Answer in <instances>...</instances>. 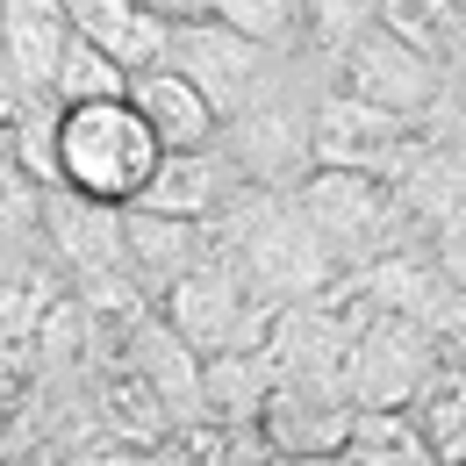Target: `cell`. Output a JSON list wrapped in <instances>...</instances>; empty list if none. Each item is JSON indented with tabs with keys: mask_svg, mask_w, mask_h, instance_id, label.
Returning a JSON list of instances; mask_svg holds the SVG:
<instances>
[{
	"mask_svg": "<svg viewBox=\"0 0 466 466\" xmlns=\"http://www.w3.org/2000/svg\"><path fill=\"white\" fill-rule=\"evenodd\" d=\"M201 251H208L201 216H166V208L122 201V258H129V273L144 280V294H151V301L173 288V280L194 266V258H201Z\"/></svg>",
	"mask_w": 466,
	"mask_h": 466,
	"instance_id": "obj_10",
	"label": "cell"
},
{
	"mask_svg": "<svg viewBox=\"0 0 466 466\" xmlns=\"http://www.w3.org/2000/svg\"><path fill=\"white\" fill-rule=\"evenodd\" d=\"M294 208L345 266H366L373 251L402 244V216H409L402 194L380 173H351V166H309L294 179Z\"/></svg>",
	"mask_w": 466,
	"mask_h": 466,
	"instance_id": "obj_2",
	"label": "cell"
},
{
	"mask_svg": "<svg viewBox=\"0 0 466 466\" xmlns=\"http://www.w3.org/2000/svg\"><path fill=\"white\" fill-rule=\"evenodd\" d=\"M460 22H466L460 0H380V29L416 44V51H431V58H452Z\"/></svg>",
	"mask_w": 466,
	"mask_h": 466,
	"instance_id": "obj_22",
	"label": "cell"
},
{
	"mask_svg": "<svg viewBox=\"0 0 466 466\" xmlns=\"http://www.w3.org/2000/svg\"><path fill=\"white\" fill-rule=\"evenodd\" d=\"M237 166L216 151V144H187V151H158L151 179L137 187L144 208H166V216H216L237 194Z\"/></svg>",
	"mask_w": 466,
	"mask_h": 466,
	"instance_id": "obj_12",
	"label": "cell"
},
{
	"mask_svg": "<svg viewBox=\"0 0 466 466\" xmlns=\"http://www.w3.org/2000/svg\"><path fill=\"white\" fill-rule=\"evenodd\" d=\"M129 108L144 116V129L158 137V151H187V144H216V108L194 94V79L173 72V65H144V72H129Z\"/></svg>",
	"mask_w": 466,
	"mask_h": 466,
	"instance_id": "obj_13",
	"label": "cell"
},
{
	"mask_svg": "<svg viewBox=\"0 0 466 466\" xmlns=\"http://www.w3.org/2000/svg\"><path fill=\"white\" fill-rule=\"evenodd\" d=\"M129 86V72H122L101 44H86L79 29L58 44V65H51V108H72V101H108V94H122Z\"/></svg>",
	"mask_w": 466,
	"mask_h": 466,
	"instance_id": "obj_20",
	"label": "cell"
},
{
	"mask_svg": "<svg viewBox=\"0 0 466 466\" xmlns=\"http://www.w3.org/2000/svg\"><path fill=\"white\" fill-rule=\"evenodd\" d=\"M36 201H44V187L0 158V244H36Z\"/></svg>",
	"mask_w": 466,
	"mask_h": 466,
	"instance_id": "obj_25",
	"label": "cell"
},
{
	"mask_svg": "<svg viewBox=\"0 0 466 466\" xmlns=\"http://www.w3.org/2000/svg\"><path fill=\"white\" fill-rule=\"evenodd\" d=\"M409 416L431 438V460H466V366L460 359H438L423 373V388L409 395Z\"/></svg>",
	"mask_w": 466,
	"mask_h": 466,
	"instance_id": "obj_19",
	"label": "cell"
},
{
	"mask_svg": "<svg viewBox=\"0 0 466 466\" xmlns=\"http://www.w3.org/2000/svg\"><path fill=\"white\" fill-rule=\"evenodd\" d=\"M86 373H94V380H86V409H94V416L116 431L122 445L151 452V445L166 438V423H173V416H166V402H158V395H151V388H144V380H137L122 359H108V366H86Z\"/></svg>",
	"mask_w": 466,
	"mask_h": 466,
	"instance_id": "obj_16",
	"label": "cell"
},
{
	"mask_svg": "<svg viewBox=\"0 0 466 466\" xmlns=\"http://www.w3.org/2000/svg\"><path fill=\"white\" fill-rule=\"evenodd\" d=\"M266 58H273L266 44L237 36L230 22H216V15L173 22V44H166V65L194 79V94L216 108V122H230L237 108L258 101V86H266Z\"/></svg>",
	"mask_w": 466,
	"mask_h": 466,
	"instance_id": "obj_6",
	"label": "cell"
},
{
	"mask_svg": "<svg viewBox=\"0 0 466 466\" xmlns=\"http://www.w3.org/2000/svg\"><path fill=\"white\" fill-rule=\"evenodd\" d=\"M36 366H44V373H86V366H94V323H86L72 280H65V288L44 301V316H36Z\"/></svg>",
	"mask_w": 466,
	"mask_h": 466,
	"instance_id": "obj_21",
	"label": "cell"
},
{
	"mask_svg": "<svg viewBox=\"0 0 466 466\" xmlns=\"http://www.w3.org/2000/svg\"><path fill=\"white\" fill-rule=\"evenodd\" d=\"M158 166V137L129 108V94L108 101H72L58 116V173L65 187L94 194V201H137V187Z\"/></svg>",
	"mask_w": 466,
	"mask_h": 466,
	"instance_id": "obj_1",
	"label": "cell"
},
{
	"mask_svg": "<svg viewBox=\"0 0 466 466\" xmlns=\"http://www.w3.org/2000/svg\"><path fill=\"white\" fill-rule=\"evenodd\" d=\"M22 388H29V373H15V366H7V359H0V416H7V409H15V395H22Z\"/></svg>",
	"mask_w": 466,
	"mask_h": 466,
	"instance_id": "obj_29",
	"label": "cell"
},
{
	"mask_svg": "<svg viewBox=\"0 0 466 466\" xmlns=\"http://www.w3.org/2000/svg\"><path fill=\"white\" fill-rule=\"evenodd\" d=\"M36 237L51 244L65 280L101 273V266H129L122 258V201H94L79 187H51V201H36Z\"/></svg>",
	"mask_w": 466,
	"mask_h": 466,
	"instance_id": "obj_9",
	"label": "cell"
},
{
	"mask_svg": "<svg viewBox=\"0 0 466 466\" xmlns=\"http://www.w3.org/2000/svg\"><path fill=\"white\" fill-rule=\"evenodd\" d=\"M316 36H323V51L338 58L351 36H366L373 22H380V0H309V15H301Z\"/></svg>",
	"mask_w": 466,
	"mask_h": 466,
	"instance_id": "obj_24",
	"label": "cell"
},
{
	"mask_svg": "<svg viewBox=\"0 0 466 466\" xmlns=\"http://www.w3.org/2000/svg\"><path fill=\"white\" fill-rule=\"evenodd\" d=\"M338 79H345L351 94H366V101H380V108H395V116H431L438 108V94H445V58H431V51H416L402 36H388L380 22L366 29V36H351L345 51H338Z\"/></svg>",
	"mask_w": 466,
	"mask_h": 466,
	"instance_id": "obj_7",
	"label": "cell"
},
{
	"mask_svg": "<svg viewBox=\"0 0 466 466\" xmlns=\"http://www.w3.org/2000/svg\"><path fill=\"white\" fill-rule=\"evenodd\" d=\"M460 7H466V0H460Z\"/></svg>",
	"mask_w": 466,
	"mask_h": 466,
	"instance_id": "obj_30",
	"label": "cell"
},
{
	"mask_svg": "<svg viewBox=\"0 0 466 466\" xmlns=\"http://www.w3.org/2000/svg\"><path fill=\"white\" fill-rule=\"evenodd\" d=\"M208 15H216V22H230L237 36H251V44L280 51L294 29H301L309 0H208Z\"/></svg>",
	"mask_w": 466,
	"mask_h": 466,
	"instance_id": "obj_23",
	"label": "cell"
},
{
	"mask_svg": "<svg viewBox=\"0 0 466 466\" xmlns=\"http://www.w3.org/2000/svg\"><path fill=\"white\" fill-rule=\"evenodd\" d=\"M237 173L258 179V187H288V179L309 173V122H288L280 108H237Z\"/></svg>",
	"mask_w": 466,
	"mask_h": 466,
	"instance_id": "obj_15",
	"label": "cell"
},
{
	"mask_svg": "<svg viewBox=\"0 0 466 466\" xmlns=\"http://www.w3.org/2000/svg\"><path fill=\"white\" fill-rule=\"evenodd\" d=\"M273 359L258 345H230V351H201V409L223 423H251L266 388H273Z\"/></svg>",
	"mask_w": 466,
	"mask_h": 466,
	"instance_id": "obj_17",
	"label": "cell"
},
{
	"mask_svg": "<svg viewBox=\"0 0 466 466\" xmlns=\"http://www.w3.org/2000/svg\"><path fill=\"white\" fill-rule=\"evenodd\" d=\"M144 7H158L166 22H194V15H208V0H144Z\"/></svg>",
	"mask_w": 466,
	"mask_h": 466,
	"instance_id": "obj_28",
	"label": "cell"
},
{
	"mask_svg": "<svg viewBox=\"0 0 466 466\" xmlns=\"http://www.w3.org/2000/svg\"><path fill=\"white\" fill-rule=\"evenodd\" d=\"M431 258H438V273H445L452 288H466V201L438 216V251H431Z\"/></svg>",
	"mask_w": 466,
	"mask_h": 466,
	"instance_id": "obj_27",
	"label": "cell"
},
{
	"mask_svg": "<svg viewBox=\"0 0 466 466\" xmlns=\"http://www.w3.org/2000/svg\"><path fill=\"white\" fill-rule=\"evenodd\" d=\"M65 22H72L86 44H101L122 72L158 65L166 44H173V22H166L158 7H144V0H65Z\"/></svg>",
	"mask_w": 466,
	"mask_h": 466,
	"instance_id": "obj_14",
	"label": "cell"
},
{
	"mask_svg": "<svg viewBox=\"0 0 466 466\" xmlns=\"http://www.w3.org/2000/svg\"><path fill=\"white\" fill-rule=\"evenodd\" d=\"M338 460H351V466H431V438L416 431L409 409L351 402V431H345Z\"/></svg>",
	"mask_w": 466,
	"mask_h": 466,
	"instance_id": "obj_18",
	"label": "cell"
},
{
	"mask_svg": "<svg viewBox=\"0 0 466 466\" xmlns=\"http://www.w3.org/2000/svg\"><path fill=\"white\" fill-rule=\"evenodd\" d=\"M251 423L273 445V460H338L351 431V402L316 380H273Z\"/></svg>",
	"mask_w": 466,
	"mask_h": 466,
	"instance_id": "obj_8",
	"label": "cell"
},
{
	"mask_svg": "<svg viewBox=\"0 0 466 466\" xmlns=\"http://www.w3.org/2000/svg\"><path fill=\"white\" fill-rule=\"evenodd\" d=\"M15 151H22V173L36 179V187H58V122L51 116H22V129H15Z\"/></svg>",
	"mask_w": 466,
	"mask_h": 466,
	"instance_id": "obj_26",
	"label": "cell"
},
{
	"mask_svg": "<svg viewBox=\"0 0 466 466\" xmlns=\"http://www.w3.org/2000/svg\"><path fill=\"white\" fill-rule=\"evenodd\" d=\"M409 151H416L409 116L366 101V94H351V86H330V94L316 101V116H309V166H351V173H380L395 187L402 166H409Z\"/></svg>",
	"mask_w": 466,
	"mask_h": 466,
	"instance_id": "obj_5",
	"label": "cell"
},
{
	"mask_svg": "<svg viewBox=\"0 0 466 466\" xmlns=\"http://www.w3.org/2000/svg\"><path fill=\"white\" fill-rule=\"evenodd\" d=\"M273 309H280V301L251 294V280H244V266H237L230 251H201L173 288L158 294V316H166L194 351L258 345L266 323H273Z\"/></svg>",
	"mask_w": 466,
	"mask_h": 466,
	"instance_id": "obj_3",
	"label": "cell"
},
{
	"mask_svg": "<svg viewBox=\"0 0 466 466\" xmlns=\"http://www.w3.org/2000/svg\"><path fill=\"white\" fill-rule=\"evenodd\" d=\"M122 366H129V373L166 402L173 423H179V416H201V351H194L173 323L158 316V301H151V316L122 338Z\"/></svg>",
	"mask_w": 466,
	"mask_h": 466,
	"instance_id": "obj_11",
	"label": "cell"
},
{
	"mask_svg": "<svg viewBox=\"0 0 466 466\" xmlns=\"http://www.w3.org/2000/svg\"><path fill=\"white\" fill-rule=\"evenodd\" d=\"M438 330L416 323V316H395V309H373L359 330H351L345 359H338V395L345 402H380V409H409V395L423 388V373L438 366Z\"/></svg>",
	"mask_w": 466,
	"mask_h": 466,
	"instance_id": "obj_4",
	"label": "cell"
}]
</instances>
